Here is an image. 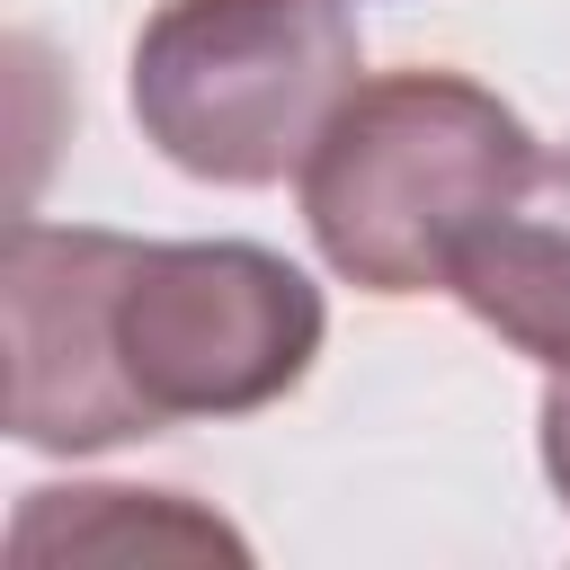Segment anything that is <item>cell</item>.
<instances>
[{
  "mask_svg": "<svg viewBox=\"0 0 570 570\" xmlns=\"http://www.w3.org/2000/svg\"><path fill=\"white\" fill-rule=\"evenodd\" d=\"M9 436L107 454L178 419H249L321 356V285L258 240H125L9 223Z\"/></svg>",
  "mask_w": 570,
  "mask_h": 570,
  "instance_id": "6da1fadb",
  "label": "cell"
},
{
  "mask_svg": "<svg viewBox=\"0 0 570 570\" xmlns=\"http://www.w3.org/2000/svg\"><path fill=\"white\" fill-rule=\"evenodd\" d=\"M525 116L463 71H374L303 160V223L365 294H445L454 249L534 169Z\"/></svg>",
  "mask_w": 570,
  "mask_h": 570,
  "instance_id": "7a4b0ae2",
  "label": "cell"
},
{
  "mask_svg": "<svg viewBox=\"0 0 570 570\" xmlns=\"http://www.w3.org/2000/svg\"><path fill=\"white\" fill-rule=\"evenodd\" d=\"M134 125L205 187L303 178L356 89L347 0H160L134 36Z\"/></svg>",
  "mask_w": 570,
  "mask_h": 570,
  "instance_id": "3957f363",
  "label": "cell"
},
{
  "mask_svg": "<svg viewBox=\"0 0 570 570\" xmlns=\"http://www.w3.org/2000/svg\"><path fill=\"white\" fill-rule=\"evenodd\" d=\"M445 294L543 374H570V151H534L517 196L454 249Z\"/></svg>",
  "mask_w": 570,
  "mask_h": 570,
  "instance_id": "277c9868",
  "label": "cell"
},
{
  "mask_svg": "<svg viewBox=\"0 0 570 570\" xmlns=\"http://www.w3.org/2000/svg\"><path fill=\"white\" fill-rule=\"evenodd\" d=\"M9 552L18 561H71V552H107V561H134V552H223L240 561V534L223 517H196L178 490H27L18 525H9Z\"/></svg>",
  "mask_w": 570,
  "mask_h": 570,
  "instance_id": "5b68a950",
  "label": "cell"
},
{
  "mask_svg": "<svg viewBox=\"0 0 570 570\" xmlns=\"http://www.w3.org/2000/svg\"><path fill=\"white\" fill-rule=\"evenodd\" d=\"M543 472H552V490L570 508V374L543 383Z\"/></svg>",
  "mask_w": 570,
  "mask_h": 570,
  "instance_id": "8992f818",
  "label": "cell"
}]
</instances>
